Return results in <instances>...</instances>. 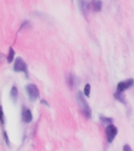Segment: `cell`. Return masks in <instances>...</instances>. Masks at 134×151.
<instances>
[{
    "instance_id": "17",
    "label": "cell",
    "mask_w": 134,
    "mask_h": 151,
    "mask_svg": "<svg viewBox=\"0 0 134 151\" xmlns=\"http://www.w3.org/2000/svg\"><path fill=\"white\" fill-rule=\"evenodd\" d=\"M1 111H2V120H1V121H2V125L3 126L5 124V116H4V113H3V110H2V108L1 107Z\"/></svg>"
},
{
    "instance_id": "14",
    "label": "cell",
    "mask_w": 134,
    "mask_h": 151,
    "mask_svg": "<svg viewBox=\"0 0 134 151\" xmlns=\"http://www.w3.org/2000/svg\"><path fill=\"white\" fill-rule=\"evenodd\" d=\"M90 91H91V86L89 83H86L84 87V94L86 97H89L90 94Z\"/></svg>"
},
{
    "instance_id": "8",
    "label": "cell",
    "mask_w": 134,
    "mask_h": 151,
    "mask_svg": "<svg viewBox=\"0 0 134 151\" xmlns=\"http://www.w3.org/2000/svg\"><path fill=\"white\" fill-rule=\"evenodd\" d=\"M114 97L116 100H118V101H120L121 103H122L123 105H126V99H125V94H123L122 91H117L114 94Z\"/></svg>"
},
{
    "instance_id": "5",
    "label": "cell",
    "mask_w": 134,
    "mask_h": 151,
    "mask_svg": "<svg viewBox=\"0 0 134 151\" xmlns=\"http://www.w3.org/2000/svg\"><path fill=\"white\" fill-rule=\"evenodd\" d=\"M78 5L81 13L85 17H86L90 8V2H89V0H78Z\"/></svg>"
},
{
    "instance_id": "13",
    "label": "cell",
    "mask_w": 134,
    "mask_h": 151,
    "mask_svg": "<svg viewBox=\"0 0 134 151\" xmlns=\"http://www.w3.org/2000/svg\"><path fill=\"white\" fill-rule=\"evenodd\" d=\"M75 76L71 74L70 75H68V87H70L71 89H72V87H74V85H75Z\"/></svg>"
},
{
    "instance_id": "16",
    "label": "cell",
    "mask_w": 134,
    "mask_h": 151,
    "mask_svg": "<svg viewBox=\"0 0 134 151\" xmlns=\"http://www.w3.org/2000/svg\"><path fill=\"white\" fill-rule=\"evenodd\" d=\"M131 147L129 146V145H128V144H126V145H125L124 146H123V150L124 151H131Z\"/></svg>"
},
{
    "instance_id": "18",
    "label": "cell",
    "mask_w": 134,
    "mask_h": 151,
    "mask_svg": "<svg viewBox=\"0 0 134 151\" xmlns=\"http://www.w3.org/2000/svg\"><path fill=\"white\" fill-rule=\"evenodd\" d=\"M41 103L44 104V105H46V106L49 107V103H48V102H47V101H46V100H42V101H41Z\"/></svg>"
},
{
    "instance_id": "7",
    "label": "cell",
    "mask_w": 134,
    "mask_h": 151,
    "mask_svg": "<svg viewBox=\"0 0 134 151\" xmlns=\"http://www.w3.org/2000/svg\"><path fill=\"white\" fill-rule=\"evenodd\" d=\"M21 116H22V120H23L24 122L27 123V124L32 121V113H31V111L29 109H24L23 111H22Z\"/></svg>"
},
{
    "instance_id": "4",
    "label": "cell",
    "mask_w": 134,
    "mask_h": 151,
    "mask_svg": "<svg viewBox=\"0 0 134 151\" xmlns=\"http://www.w3.org/2000/svg\"><path fill=\"white\" fill-rule=\"evenodd\" d=\"M105 132L106 135H107V140L109 143H111L115 140V137L118 134V128L115 125L110 124L109 125H107Z\"/></svg>"
},
{
    "instance_id": "11",
    "label": "cell",
    "mask_w": 134,
    "mask_h": 151,
    "mask_svg": "<svg viewBox=\"0 0 134 151\" xmlns=\"http://www.w3.org/2000/svg\"><path fill=\"white\" fill-rule=\"evenodd\" d=\"M100 120L102 122V124L104 125H109L110 124H112L114 120H113V118L110 117H106V116H100Z\"/></svg>"
},
{
    "instance_id": "12",
    "label": "cell",
    "mask_w": 134,
    "mask_h": 151,
    "mask_svg": "<svg viewBox=\"0 0 134 151\" xmlns=\"http://www.w3.org/2000/svg\"><path fill=\"white\" fill-rule=\"evenodd\" d=\"M14 56H15V51H14V50L13 49V47H9V54H8V55L6 57L8 63H11L13 60H14Z\"/></svg>"
},
{
    "instance_id": "9",
    "label": "cell",
    "mask_w": 134,
    "mask_h": 151,
    "mask_svg": "<svg viewBox=\"0 0 134 151\" xmlns=\"http://www.w3.org/2000/svg\"><path fill=\"white\" fill-rule=\"evenodd\" d=\"M92 7L93 11L100 12L102 9V6H103V2L101 0H93L91 2Z\"/></svg>"
},
{
    "instance_id": "3",
    "label": "cell",
    "mask_w": 134,
    "mask_h": 151,
    "mask_svg": "<svg viewBox=\"0 0 134 151\" xmlns=\"http://www.w3.org/2000/svg\"><path fill=\"white\" fill-rule=\"evenodd\" d=\"M25 90L27 93H28V97H29L31 101H35L36 99H38V97H39V91L36 85L33 84V83L28 84L25 87Z\"/></svg>"
},
{
    "instance_id": "10",
    "label": "cell",
    "mask_w": 134,
    "mask_h": 151,
    "mask_svg": "<svg viewBox=\"0 0 134 151\" xmlns=\"http://www.w3.org/2000/svg\"><path fill=\"white\" fill-rule=\"evenodd\" d=\"M10 97L11 99H13V101L14 102H16L17 101V99H18V91H17V88H16L15 86H13L11 87V91H10Z\"/></svg>"
},
{
    "instance_id": "1",
    "label": "cell",
    "mask_w": 134,
    "mask_h": 151,
    "mask_svg": "<svg viewBox=\"0 0 134 151\" xmlns=\"http://www.w3.org/2000/svg\"><path fill=\"white\" fill-rule=\"evenodd\" d=\"M76 99H77L78 104V106H79L80 109H81V111H82V113H83V115H84L86 118H88V119L91 118V109H90L89 106L88 105V103H87L86 100L85 99L84 95H83V94H82V92H78Z\"/></svg>"
},
{
    "instance_id": "15",
    "label": "cell",
    "mask_w": 134,
    "mask_h": 151,
    "mask_svg": "<svg viewBox=\"0 0 134 151\" xmlns=\"http://www.w3.org/2000/svg\"><path fill=\"white\" fill-rule=\"evenodd\" d=\"M3 137H4L5 142H6V143L9 146V137H8V134H7L6 132H3Z\"/></svg>"
},
{
    "instance_id": "6",
    "label": "cell",
    "mask_w": 134,
    "mask_h": 151,
    "mask_svg": "<svg viewBox=\"0 0 134 151\" xmlns=\"http://www.w3.org/2000/svg\"><path fill=\"white\" fill-rule=\"evenodd\" d=\"M134 85V79H128L124 81H121L118 83L117 91H125Z\"/></svg>"
},
{
    "instance_id": "2",
    "label": "cell",
    "mask_w": 134,
    "mask_h": 151,
    "mask_svg": "<svg viewBox=\"0 0 134 151\" xmlns=\"http://www.w3.org/2000/svg\"><path fill=\"white\" fill-rule=\"evenodd\" d=\"M14 70L15 72H23L25 74L26 77L28 78V65L23 59L21 58V57L16 58L15 61H14Z\"/></svg>"
}]
</instances>
